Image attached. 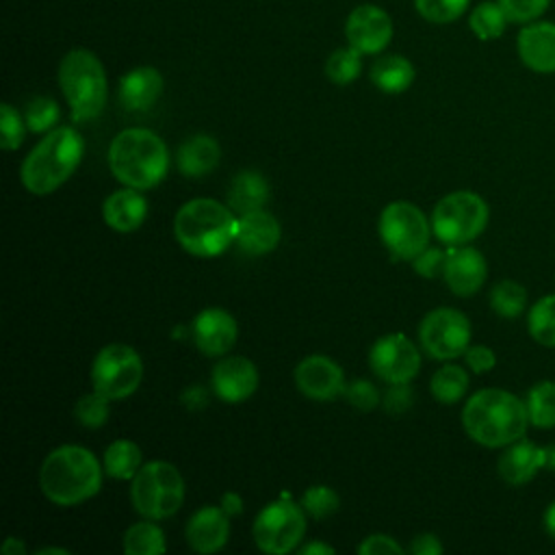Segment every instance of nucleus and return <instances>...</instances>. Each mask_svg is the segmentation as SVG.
<instances>
[{
  "mask_svg": "<svg viewBox=\"0 0 555 555\" xmlns=\"http://www.w3.org/2000/svg\"><path fill=\"white\" fill-rule=\"evenodd\" d=\"M462 427L481 447H507L525 438L529 427L527 405L507 390L483 388L464 403Z\"/></svg>",
  "mask_w": 555,
  "mask_h": 555,
  "instance_id": "nucleus-1",
  "label": "nucleus"
},
{
  "mask_svg": "<svg viewBox=\"0 0 555 555\" xmlns=\"http://www.w3.org/2000/svg\"><path fill=\"white\" fill-rule=\"evenodd\" d=\"M39 486L48 501L72 507L98 494L102 466L87 447L63 444L46 455L39 470Z\"/></svg>",
  "mask_w": 555,
  "mask_h": 555,
  "instance_id": "nucleus-2",
  "label": "nucleus"
},
{
  "mask_svg": "<svg viewBox=\"0 0 555 555\" xmlns=\"http://www.w3.org/2000/svg\"><path fill=\"white\" fill-rule=\"evenodd\" d=\"M238 232V217L217 199L195 197L184 202L173 219L176 241L193 256L210 258L225 251Z\"/></svg>",
  "mask_w": 555,
  "mask_h": 555,
  "instance_id": "nucleus-3",
  "label": "nucleus"
},
{
  "mask_svg": "<svg viewBox=\"0 0 555 555\" xmlns=\"http://www.w3.org/2000/svg\"><path fill=\"white\" fill-rule=\"evenodd\" d=\"M108 167L113 176L132 189L156 186L169 169L165 141L147 128H126L108 145Z\"/></svg>",
  "mask_w": 555,
  "mask_h": 555,
  "instance_id": "nucleus-4",
  "label": "nucleus"
},
{
  "mask_svg": "<svg viewBox=\"0 0 555 555\" xmlns=\"http://www.w3.org/2000/svg\"><path fill=\"white\" fill-rule=\"evenodd\" d=\"M85 141L72 126L52 128L24 158L20 178L28 193L48 195L56 191L80 165Z\"/></svg>",
  "mask_w": 555,
  "mask_h": 555,
  "instance_id": "nucleus-5",
  "label": "nucleus"
},
{
  "mask_svg": "<svg viewBox=\"0 0 555 555\" xmlns=\"http://www.w3.org/2000/svg\"><path fill=\"white\" fill-rule=\"evenodd\" d=\"M59 85L74 121H91L102 113L106 104V72L91 50L74 48L61 59Z\"/></svg>",
  "mask_w": 555,
  "mask_h": 555,
  "instance_id": "nucleus-6",
  "label": "nucleus"
},
{
  "mask_svg": "<svg viewBox=\"0 0 555 555\" xmlns=\"http://www.w3.org/2000/svg\"><path fill=\"white\" fill-rule=\"evenodd\" d=\"M132 507L150 520H163L176 514L184 501V481L178 468L165 460L143 464L130 479Z\"/></svg>",
  "mask_w": 555,
  "mask_h": 555,
  "instance_id": "nucleus-7",
  "label": "nucleus"
},
{
  "mask_svg": "<svg viewBox=\"0 0 555 555\" xmlns=\"http://www.w3.org/2000/svg\"><path fill=\"white\" fill-rule=\"evenodd\" d=\"M488 204L473 191H453L444 195L431 215V228L438 241L457 247L477 238L488 225Z\"/></svg>",
  "mask_w": 555,
  "mask_h": 555,
  "instance_id": "nucleus-8",
  "label": "nucleus"
},
{
  "mask_svg": "<svg viewBox=\"0 0 555 555\" xmlns=\"http://www.w3.org/2000/svg\"><path fill=\"white\" fill-rule=\"evenodd\" d=\"M429 223L412 202H390L379 215V238L401 260H414L429 247Z\"/></svg>",
  "mask_w": 555,
  "mask_h": 555,
  "instance_id": "nucleus-9",
  "label": "nucleus"
},
{
  "mask_svg": "<svg viewBox=\"0 0 555 555\" xmlns=\"http://www.w3.org/2000/svg\"><path fill=\"white\" fill-rule=\"evenodd\" d=\"M143 377L141 356L121 343H111L102 347L91 364L93 390L104 395L108 401L130 397Z\"/></svg>",
  "mask_w": 555,
  "mask_h": 555,
  "instance_id": "nucleus-10",
  "label": "nucleus"
},
{
  "mask_svg": "<svg viewBox=\"0 0 555 555\" xmlns=\"http://www.w3.org/2000/svg\"><path fill=\"white\" fill-rule=\"evenodd\" d=\"M254 542L260 551L284 555L297 548L306 533V509L293 501H271L254 520Z\"/></svg>",
  "mask_w": 555,
  "mask_h": 555,
  "instance_id": "nucleus-11",
  "label": "nucleus"
},
{
  "mask_svg": "<svg viewBox=\"0 0 555 555\" xmlns=\"http://www.w3.org/2000/svg\"><path fill=\"white\" fill-rule=\"evenodd\" d=\"M418 338L431 358L453 360L470 345V321L455 308H436L423 317Z\"/></svg>",
  "mask_w": 555,
  "mask_h": 555,
  "instance_id": "nucleus-12",
  "label": "nucleus"
},
{
  "mask_svg": "<svg viewBox=\"0 0 555 555\" xmlns=\"http://www.w3.org/2000/svg\"><path fill=\"white\" fill-rule=\"evenodd\" d=\"M369 364L388 384H408L421 369V353L405 334H386L371 347Z\"/></svg>",
  "mask_w": 555,
  "mask_h": 555,
  "instance_id": "nucleus-13",
  "label": "nucleus"
},
{
  "mask_svg": "<svg viewBox=\"0 0 555 555\" xmlns=\"http://www.w3.org/2000/svg\"><path fill=\"white\" fill-rule=\"evenodd\" d=\"M345 37L362 54H379L392 41V20L377 4H358L347 15Z\"/></svg>",
  "mask_w": 555,
  "mask_h": 555,
  "instance_id": "nucleus-14",
  "label": "nucleus"
},
{
  "mask_svg": "<svg viewBox=\"0 0 555 555\" xmlns=\"http://www.w3.org/2000/svg\"><path fill=\"white\" fill-rule=\"evenodd\" d=\"M295 386L314 401H332L345 395L343 369L327 356H308L295 366Z\"/></svg>",
  "mask_w": 555,
  "mask_h": 555,
  "instance_id": "nucleus-15",
  "label": "nucleus"
},
{
  "mask_svg": "<svg viewBox=\"0 0 555 555\" xmlns=\"http://www.w3.org/2000/svg\"><path fill=\"white\" fill-rule=\"evenodd\" d=\"M212 390L225 403H241L249 399L258 388V371L249 358L230 356L215 364L212 375Z\"/></svg>",
  "mask_w": 555,
  "mask_h": 555,
  "instance_id": "nucleus-16",
  "label": "nucleus"
},
{
  "mask_svg": "<svg viewBox=\"0 0 555 555\" xmlns=\"http://www.w3.org/2000/svg\"><path fill=\"white\" fill-rule=\"evenodd\" d=\"M488 275V264L481 251L475 247H455L447 254L442 278L457 297L475 295Z\"/></svg>",
  "mask_w": 555,
  "mask_h": 555,
  "instance_id": "nucleus-17",
  "label": "nucleus"
},
{
  "mask_svg": "<svg viewBox=\"0 0 555 555\" xmlns=\"http://www.w3.org/2000/svg\"><path fill=\"white\" fill-rule=\"evenodd\" d=\"M238 327L223 308H206L193 319V340L204 356H223L236 343Z\"/></svg>",
  "mask_w": 555,
  "mask_h": 555,
  "instance_id": "nucleus-18",
  "label": "nucleus"
},
{
  "mask_svg": "<svg viewBox=\"0 0 555 555\" xmlns=\"http://www.w3.org/2000/svg\"><path fill=\"white\" fill-rule=\"evenodd\" d=\"M520 61L538 74L555 72V24L529 22L516 39Z\"/></svg>",
  "mask_w": 555,
  "mask_h": 555,
  "instance_id": "nucleus-19",
  "label": "nucleus"
},
{
  "mask_svg": "<svg viewBox=\"0 0 555 555\" xmlns=\"http://www.w3.org/2000/svg\"><path fill=\"white\" fill-rule=\"evenodd\" d=\"M230 535V520L223 507L206 505L197 509L186 522V542L197 553H217L225 546Z\"/></svg>",
  "mask_w": 555,
  "mask_h": 555,
  "instance_id": "nucleus-20",
  "label": "nucleus"
},
{
  "mask_svg": "<svg viewBox=\"0 0 555 555\" xmlns=\"http://www.w3.org/2000/svg\"><path fill=\"white\" fill-rule=\"evenodd\" d=\"M544 468V447L531 440H516L499 457V475L509 486H525Z\"/></svg>",
  "mask_w": 555,
  "mask_h": 555,
  "instance_id": "nucleus-21",
  "label": "nucleus"
},
{
  "mask_svg": "<svg viewBox=\"0 0 555 555\" xmlns=\"http://www.w3.org/2000/svg\"><path fill=\"white\" fill-rule=\"evenodd\" d=\"M280 236H282L280 223L271 212L258 208V210L238 215L236 243L245 254H251V256L269 254L271 249L278 247Z\"/></svg>",
  "mask_w": 555,
  "mask_h": 555,
  "instance_id": "nucleus-22",
  "label": "nucleus"
},
{
  "mask_svg": "<svg viewBox=\"0 0 555 555\" xmlns=\"http://www.w3.org/2000/svg\"><path fill=\"white\" fill-rule=\"evenodd\" d=\"M163 93V76L156 67L141 65L119 80V102L128 111H147Z\"/></svg>",
  "mask_w": 555,
  "mask_h": 555,
  "instance_id": "nucleus-23",
  "label": "nucleus"
},
{
  "mask_svg": "<svg viewBox=\"0 0 555 555\" xmlns=\"http://www.w3.org/2000/svg\"><path fill=\"white\" fill-rule=\"evenodd\" d=\"M145 215L147 202L139 193V189L132 186L113 191L102 204V217L106 225L115 232H134L137 228H141Z\"/></svg>",
  "mask_w": 555,
  "mask_h": 555,
  "instance_id": "nucleus-24",
  "label": "nucleus"
},
{
  "mask_svg": "<svg viewBox=\"0 0 555 555\" xmlns=\"http://www.w3.org/2000/svg\"><path fill=\"white\" fill-rule=\"evenodd\" d=\"M219 156H221V147L217 139L208 134H195L178 147L176 165L182 176L202 178L217 167Z\"/></svg>",
  "mask_w": 555,
  "mask_h": 555,
  "instance_id": "nucleus-25",
  "label": "nucleus"
},
{
  "mask_svg": "<svg viewBox=\"0 0 555 555\" xmlns=\"http://www.w3.org/2000/svg\"><path fill=\"white\" fill-rule=\"evenodd\" d=\"M267 199H269V184L264 176L258 171H251V169L238 171L230 182L228 206L238 215L262 208Z\"/></svg>",
  "mask_w": 555,
  "mask_h": 555,
  "instance_id": "nucleus-26",
  "label": "nucleus"
},
{
  "mask_svg": "<svg viewBox=\"0 0 555 555\" xmlns=\"http://www.w3.org/2000/svg\"><path fill=\"white\" fill-rule=\"evenodd\" d=\"M416 69L401 54H384L371 65V80L384 93H403L414 82Z\"/></svg>",
  "mask_w": 555,
  "mask_h": 555,
  "instance_id": "nucleus-27",
  "label": "nucleus"
},
{
  "mask_svg": "<svg viewBox=\"0 0 555 555\" xmlns=\"http://www.w3.org/2000/svg\"><path fill=\"white\" fill-rule=\"evenodd\" d=\"M165 533L156 522H150V518L130 525L124 533L126 555H158L165 553Z\"/></svg>",
  "mask_w": 555,
  "mask_h": 555,
  "instance_id": "nucleus-28",
  "label": "nucleus"
},
{
  "mask_svg": "<svg viewBox=\"0 0 555 555\" xmlns=\"http://www.w3.org/2000/svg\"><path fill=\"white\" fill-rule=\"evenodd\" d=\"M529 423L538 429L555 427V382L542 379L533 384L525 399Z\"/></svg>",
  "mask_w": 555,
  "mask_h": 555,
  "instance_id": "nucleus-29",
  "label": "nucleus"
},
{
  "mask_svg": "<svg viewBox=\"0 0 555 555\" xmlns=\"http://www.w3.org/2000/svg\"><path fill=\"white\" fill-rule=\"evenodd\" d=\"M141 466V449L132 440H115L104 451V470L115 479H132Z\"/></svg>",
  "mask_w": 555,
  "mask_h": 555,
  "instance_id": "nucleus-30",
  "label": "nucleus"
},
{
  "mask_svg": "<svg viewBox=\"0 0 555 555\" xmlns=\"http://www.w3.org/2000/svg\"><path fill=\"white\" fill-rule=\"evenodd\" d=\"M507 22L509 17L499 2H481L468 15V26L473 35L481 41L499 39L505 33Z\"/></svg>",
  "mask_w": 555,
  "mask_h": 555,
  "instance_id": "nucleus-31",
  "label": "nucleus"
},
{
  "mask_svg": "<svg viewBox=\"0 0 555 555\" xmlns=\"http://www.w3.org/2000/svg\"><path fill=\"white\" fill-rule=\"evenodd\" d=\"M429 390L440 403H457L468 390V373L457 364H444L431 375Z\"/></svg>",
  "mask_w": 555,
  "mask_h": 555,
  "instance_id": "nucleus-32",
  "label": "nucleus"
},
{
  "mask_svg": "<svg viewBox=\"0 0 555 555\" xmlns=\"http://www.w3.org/2000/svg\"><path fill=\"white\" fill-rule=\"evenodd\" d=\"M531 338L542 347H555V293L540 297L527 314Z\"/></svg>",
  "mask_w": 555,
  "mask_h": 555,
  "instance_id": "nucleus-33",
  "label": "nucleus"
},
{
  "mask_svg": "<svg viewBox=\"0 0 555 555\" xmlns=\"http://www.w3.org/2000/svg\"><path fill=\"white\" fill-rule=\"evenodd\" d=\"M490 306L503 319H516L527 308V288L514 280H501L490 291Z\"/></svg>",
  "mask_w": 555,
  "mask_h": 555,
  "instance_id": "nucleus-34",
  "label": "nucleus"
},
{
  "mask_svg": "<svg viewBox=\"0 0 555 555\" xmlns=\"http://www.w3.org/2000/svg\"><path fill=\"white\" fill-rule=\"evenodd\" d=\"M362 72V52L353 46H345L334 50L325 61V76L334 85H349L353 82Z\"/></svg>",
  "mask_w": 555,
  "mask_h": 555,
  "instance_id": "nucleus-35",
  "label": "nucleus"
},
{
  "mask_svg": "<svg viewBox=\"0 0 555 555\" xmlns=\"http://www.w3.org/2000/svg\"><path fill=\"white\" fill-rule=\"evenodd\" d=\"M59 117H61L59 104L46 95H37L33 100H28V104L24 108L26 128L33 132H50L54 128V124L59 121Z\"/></svg>",
  "mask_w": 555,
  "mask_h": 555,
  "instance_id": "nucleus-36",
  "label": "nucleus"
},
{
  "mask_svg": "<svg viewBox=\"0 0 555 555\" xmlns=\"http://www.w3.org/2000/svg\"><path fill=\"white\" fill-rule=\"evenodd\" d=\"M470 0H414L416 13L431 24H451L464 15Z\"/></svg>",
  "mask_w": 555,
  "mask_h": 555,
  "instance_id": "nucleus-37",
  "label": "nucleus"
},
{
  "mask_svg": "<svg viewBox=\"0 0 555 555\" xmlns=\"http://www.w3.org/2000/svg\"><path fill=\"white\" fill-rule=\"evenodd\" d=\"M74 416L82 427H102L108 421V399L95 390L82 395L74 405Z\"/></svg>",
  "mask_w": 555,
  "mask_h": 555,
  "instance_id": "nucleus-38",
  "label": "nucleus"
},
{
  "mask_svg": "<svg viewBox=\"0 0 555 555\" xmlns=\"http://www.w3.org/2000/svg\"><path fill=\"white\" fill-rule=\"evenodd\" d=\"M338 503V494L330 486H310L301 496V507L317 520L334 514Z\"/></svg>",
  "mask_w": 555,
  "mask_h": 555,
  "instance_id": "nucleus-39",
  "label": "nucleus"
},
{
  "mask_svg": "<svg viewBox=\"0 0 555 555\" xmlns=\"http://www.w3.org/2000/svg\"><path fill=\"white\" fill-rule=\"evenodd\" d=\"M24 132H26L24 117L11 104L4 102L0 106V147L17 150L24 141Z\"/></svg>",
  "mask_w": 555,
  "mask_h": 555,
  "instance_id": "nucleus-40",
  "label": "nucleus"
},
{
  "mask_svg": "<svg viewBox=\"0 0 555 555\" xmlns=\"http://www.w3.org/2000/svg\"><path fill=\"white\" fill-rule=\"evenodd\" d=\"M496 2L507 13L509 22H520V24H529L538 20L551 4V0H496Z\"/></svg>",
  "mask_w": 555,
  "mask_h": 555,
  "instance_id": "nucleus-41",
  "label": "nucleus"
},
{
  "mask_svg": "<svg viewBox=\"0 0 555 555\" xmlns=\"http://www.w3.org/2000/svg\"><path fill=\"white\" fill-rule=\"evenodd\" d=\"M345 397L351 405H356L360 410H371L379 403V390L366 379H353L351 384H347Z\"/></svg>",
  "mask_w": 555,
  "mask_h": 555,
  "instance_id": "nucleus-42",
  "label": "nucleus"
},
{
  "mask_svg": "<svg viewBox=\"0 0 555 555\" xmlns=\"http://www.w3.org/2000/svg\"><path fill=\"white\" fill-rule=\"evenodd\" d=\"M444 260H447V254H442L440 249H423L414 260H412V267L416 269V273H421L423 278H434L436 273H442L444 269Z\"/></svg>",
  "mask_w": 555,
  "mask_h": 555,
  "instance_id": "nucleus-43",
  "label": "nucleus"
},
{
  "mask_svg": "<svg viewBox=\"0 0 555 555\" xmlns=\"http://www.w3.org/2000/svg\"><path fill=\"white\" fill-rule=\"evenodd\" d=\"M464 360L473 373H488L496 364L494 351L486 345H468V349L464 351Z\"/></svg>",
  "mask_w": 555,
  "mask_h": 555,
  "instance_id": "nucleus-44",
  "label": "nucleus"
},
{
  "mask_svg": "<svg viewBox=\"0 0 555 555\" xmlns=\"http://www.w3.org/2000/svg\"><path fill=\"white\" fill-rule=\"evenodd\" d=\"M358 553L360 555H388V553H403V548L390 535L373 533V535H369L366 540L360 542Z\"/></svg>",
  "mask_w": 555,
  "mask_h": 555,
  "instance_id": "nucleus-45",
  "label": "nucleus"
},
{
  "mask_svg": "<svg viewBox=\"0 0 555 555\" xmlns=\"http://www.w3.org/2000/svg\"><path fill=\"white\" fill-rule=\"evenodd\" d=\"M392 388L384 397V408L392 414H401L412 403V392L408 384H390Z\"/></svg>",
  "mask_w": 555,
  "mask_h": 555,
  "instance_id": "nucleus-46",
  "label": "nucleus"
},
{
  "mask_svg": "<svg viewBox=\"0 0 555 555\" xmlns=\"http://www.w3.org/2000/svg\"><path fill=\"white\" fill-rule=\"evenodd\" d=\"M408 551L412 555H440L442 553V544L434 533H418L416 538H412Z\"/></svg>",
  "mask_w": 555,
  "mask_h": 555,
  "instance_id": "nucleus-47",
  "label": "nucleus"
},
{
  "mask_svg": "<svg viewBox=\"0 0 555 555\" xmlns=\"http://www.w3.org/2000/svg\"><path fill=\"white\" fill-rule=\"evenodd\" d=\"M221 507L225 509L228 516H236L243 512V499L236 492H225L221 496Z\"/></svg>",
  "mask_w": 555,
  "mask_h": 555,
  "instance_id": "nucleus-48",
  "label": "nucleus"
},
{
  "mask_svg": "<svg viewBox=\"0 0 555 555\" xmlns=\"http://www.w3.org/2000/svg\"><path fill=\"white\" fill-rule=\"evenodd\" d=\"M301 555H332L334 548L330 544H323V542H310L306 546L299 548Z\"/></svg>",
  "mask_w": 555,
  "mask_h": 555,
  "instance_id": "nucleus-49",
  "label": "nucleus"
},
{
  "mask_svg": "<svg viewBox=\"0 0 555 555\" xmlns=\"http://www.w3.org/2000/svg\"><path fill=\"white\" fill-rule=\"evenodd\" d=\"M0 551H2V555H17V553L24 555V553H26V546H24L17 538H7Z\"/></svg>",
  "mask_w": 555,
  "mask_h": 555,
  "instance_id": "nucleus-50",
  "label": "nucleus"
},
{
  "mask_svg": "<svg viewBox=\"0 0 555 555\" xmlns=\"http://www.w3.org/2000/svg\"><path fill=\"white\" fill-rule=\"evenodd\" d=\"M544 529H546V533L555 540V501L546 507V512H544Z\"/></svg>",
  "mask_w": 555,
  "mask_h": 555,
  "instance_id": "nucleus-51",
  "label": "nucleus"
},
{
  "mask_svg": "<svg viewBox=\"0 0 555 555\" xmlns=\"http://www.w3.org/2000/svg\"><path fill=\"white\" fill-rule=\"evenodd\" d=\"M544 468L555 470V444L544 447Z\"/></svg>",
  "mask_w": 555,
  "mask_h": 555,
  "instance_id": "nucleus-52",
  "label": "nucleus"
},
{
  "mask_svg": "<svg viewBox=\"0 0 555 555\" xmlns=\"http://www.w3.org/2000/svg\"><path fill=\"white\" fill-rule=\"evenodd\" d=\"M39 553H41V555H43V553H63V555H65L67 551H65V548H56V546H48V548H41Z\"/></svg>",
  "mask_w": 555,
  "mask_h": 555,
  "instance_id": "nucleus-53",
  "label": "nucleus"
}]
</instances>
